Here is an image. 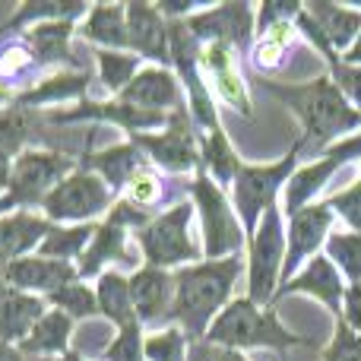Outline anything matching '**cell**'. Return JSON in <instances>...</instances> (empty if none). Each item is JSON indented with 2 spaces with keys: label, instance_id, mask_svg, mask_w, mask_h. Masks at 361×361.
<instances>
[{
  "label": "cell",
  "instance_id": "cell-52",
  "mask_svg": "<svg viewBox=\"0 0 361 361\" xmlns=\"http://www.w3.org/2000/svg\"><path fill=\"white\" fill-rule=\"evenodd\" d=\"M6 99H10V92H6V86H0V105H4Z\"/></svg>",
  "mask_w": 361,
  "mask_h": 361
},
{
  "label": "cell",
  "instance_id": "cell-9",
  "mask_svg": "<svg viewBox=\"0 0 361 361\" xmlns=\"http://www.w3.org/2000/svg\"><path fill=\"white\" fill-rule=\"evenodd\" d=\"M111 203H114L111 187L95 175V171L73 169L48 197H44L42 209H44V219H48L51 225H57V222L86 225V222H92L95 216H102Z\"/></svg>",
  "mask_w": 361,
  "mask_h": 361
},
{
  "label": "cell",
  "instance_id": "cell-11",
  "mask_svg": "<svg viewBox=\"0 0 361 361\" xmlns=\"http://www.w3.org/2000/svg\"><path fill=\"white\" fill-rule=\"evenodd\" d=\"M355 159H361V130L352 133L343 143L330 146L317 162L305 165V169H298L288 178L286 190H282V203H286L282 206V216H295L298 209L311 206V200L330 184V178L336 175L339 169H345L349 162H355Z\"/></svg>",
  "mask_w": 361,
  "mask_h": 361
},
{
  "label": "cell",
  "instance_id": "cell-44",
  "mask_svg": "<svg viewBox=\"0 0 361 361\" xmlns=\"http://www.w3.org/2000/svg\"><path fill=\"white\" fill-rule=\"evenodd\" d=\"M326 203L333 206V212H336V216H343L345 222H349V228H355L361 235V178L352 187L339 190L336 197H330Z\"/></svg>",
  "mask_w": 361,
  "mask_h": 361
},
{
  "label": "cell",
  "instance_id": "cell-37",
  "mask_svg": "<svg viewBox=\"0 0 361 361\" xmlns=\"http://www.w3.org/2000/svg\"><path fill=\"white\" fill-rule=\"evenodd\" d=\"M32 133V114L25 108H0V159H16Z\"/></svg>",
  "mask_w": 361,
  "mask_h": 361
},
{
  "label": "cell",
  "instance_id": "cell-14",
  "mask_svg": "<svg viewBox=\"0 0 361 361\" xmlns=\"http://www.w3.org/2000/svg\"><path fill=\"white\" fill-rule=\"evenodd\" d=\"M127 51L137 57H149L156 67H169V19L162 16L156 4H127Z\"/></svg>",
  "mask_w": 361,
  "mask_h": 361
},
{
  "label": "cell",
  "instance_id": "cell-7",
  "mask_svg": "<svg viewBox=\"0 0 361 361\" xmlns=\"http://www.w3.org/2000/svg\"><path fill=\"white\" fill-rule=\"evenodd\" d=\"M190 216H193V203L180 200L171 209H165L162 216L149 219L143 228H137V241L146 257V267L175 269L200 263L203 254L190 241Z\"/></svg>",
  "mask_w": 361,
  "mask_h": 361
},
{
  "label": "cell",
  "instance_id": "cell-26",
  "mask_svg": "<svg viewBox=\"0 0 361 361\" xmlns=\"http://www.w3.org/2000/svg\"><path fill=\"white\" fill-rule=\"evenodd\" d=\"M111 260H127V225L118 222L114 216H108L102 225H95V235L82 250L76 273L86 279V276L102 273V267Z\"/></svg>",
  "mask_w": 361,
  "mask_h": 361
},
{
  "label": "cell",
  "instance_id": "cell-43",
  "mask_svg": "<svg viewBox=\"0 0 361 361\" xmlns=\"http://www.w3.org/2000/svg\"><path fill=\"white\" fill-rule=\"evenodd\" d=\"M324 361H361V336L349 330L343 320H336V330H333L330 345L324 349Z\"/></svg>",
  "mask_w": 361,
  "mask_h": 361
},
{
  "label": "cell",
  "instance_id": "cell-49",
  "mask_svg": "<svg viewBox=\"0 0 361 361\" xmlns=\"http://www.w3.org/2000/svg\"><path fill=\"white\" fill-rule=\"evenodd\" d=\"M343 63H349V67H361V35L355 38V44L343 54Z\"/></svg>",
  "mask_w": 361,
  "mask_h": 361
},
{
  "label": "cell",
  "instance_id": "cell-12",
  "mask_svg": "<svg viewBox=\"0 0 361 361\" xmlns=\"http://www.w3.org/2000/svg\"><path fill=\"white\" fill-rule=\"evenodd\" d=\"M333 222H336V212L326 200L320 203H311L305 209H298L295 216H288L286 225V263H282V286L288 279H295L301 267H305L311 257H317V250L326 244L333 231ZM279 286V288H282Z\"/></svg>",
  "mask_w": 361,
  "mask_h": 361
},
{
  "label": "cell",
  "instance_id": "cell-47",
  "mask_svg": "<svg viewBox=\"0 0 361 361\" xmlns=\"http://www.w3.org/2000/svg\"><path fill=\"white\" fill-rule=\"evenodd\" d=\"M343 320L355 336H361V282L355 286H345V298H343Z\"/></svg>",
  "mask_w": 361,
  "mask_h": 361
},
{
  "label": "cell",
  "instance_id": "cell-23",
  "mask_svg": "<svg viewBox=\"0 0 361 361\" xmlns=\"http://www.w3.org/2000/svg\"><path fill=\"white\" fill-rule=\"evenodd\" d=\"M305 13L320 25V32L326 35V42L333 44L339 57L355 44V38L361 35V10L358 6H343V4H330V0H311L305 4Z\"/></svg>",
  "mask_w": 361,
  "mask_h": 361
},
{
  "label": "cell",
  "instance_id": "cell-33",
  "mask_svg": "<svg viewBox=\"0 0 361 361\" xmlns=\"http://www.w3.org/2000/svg\"><path fill=\"white\" fill-rule=\"evenodd\" d=\"M82 13H86V4H76V0H25V4L10 16V23H6V29L0 32V35L19 32L23 25L61 23V19L76 23V16H82Z\"/></svg>",
  "mask_w": 361,
  "mask_h": 361
},
{
  "label": "cell",
  "instance_id": "cell-24",
  "mask_svg": "<svg viewBox=\"0 0 361 361\" xmlns=\"http://www.w3.org/2000/svg\"><path fill=\"white\" fill-rule=\"evenodd\" d=\"M80 169L95 171V175L111 187V193H121L127 184H130V178L137 175L140 169H146V159L133 143H124V146H108L105 152L82 156Z\"/></svg>",
  "mask_w": 361,
  "mask_h": 361
},
{
  "label": "cell",
  "instance_id": "cell-18",
  "mask_svg": "<svg viewBox=\"0 0 361 361\" xmlns=\"http://www.w3.org/2000/svg\"><path fill=\"white\" fill-rule=\"evenodd\" d=\"M200 70L212 80L219 99L228 102L244 118L254 114L250 99H247V86H244L241 73H238V67H235V48H228V44H222V42L200 44Z\"/></svg>",
  "mask_w": 361,
  "mask_h": 361
},
{
  "label": "cell",
  "instance_id": "cell-8",
  "mask_svg": "<svg viewBox=\"0 0 361 361\" xmlns=\"http://www.w3.org/2000/svg\"><path fill=\"white\" fill-rule=\"evenodd\" d=\"M73 171V159L61 152H19L10 165V184L0 197V212H19L25 206L44 203L51 190Z\"/></svg>",
  "mask_w": 361,
  "mask_h": 361
},
{
  "label": "cell",
  "instance_id": "cell-36",
  "mask_svg": "<svg viewBox=\"0 0 361 361\" xmlns=\"http://www.w3.org/2000/svg\"><path fill=\"white\" fill-rule=\"evenodd\" d=\"M95 61H99V76L102 86L108 92H124L130 86V80L140 73V57L130 51H95Z\"/></svg>",
  "mask_w": 361,
  "mask_h": 361
},
{
  "label": "cell",
  "instance_id": "cell-28",
  "mask_svg": "<svg viewBox=\"0 0 361 361\" xmlns=\"http://www.w3.org/2000/svg\"><path fill=\"white\" fill-rule=\"evenodd\" d=\"M82 38L92 44H102L105 51H124L127 48V4H95L89 6L86 23H82Z\"/></svg>",
  "mask_w": 361,
  "mask_h": 361
},
{
  "label": "cell",
  "instance_id": "cell-29",
  "mask_svg": "<svg viewBox=\"0 0 361 361\" xmlns=\"http://www.w3.org/2000/svg\"><path fill=\"white\" fill-rule=\"evenodd\" d=\"M86 89H89V73H82V70H73V73H54V76H44L38 86L19 92L16 99H13V105L32 111V108L51 105V102H73V99H80Z\"/></svg>",
  "mask_w": 361,
  "mask_h": 361
},
{
  "label": "cell",
  "instance_id": "cell-34",
  "mask_svg": "<svg viewBox=\"0 0 361 361\" xmlns=\"http://www.w3.org/2000/svg\"><path fill=\"white\" fill-rule=\"evenodd\" d=\"M95 235V225L86 222V225H73V228H51L48 238L42 241V247H38V257H48V260H63L70 263L73 257H82V250H86V244L92 241Z\"/></svg>",
  "mask_w": 361,
  "mask_h": 361
},
{
  "label": "cell",
  "instance_id": "cell-32",
  "mask_svg": "<svg viewBox=\"0 0 361 361\" xmlns=\"http://www.w3.org/2000/svg\"><path fill=\"white\" fill-rule=\"evenodd\" d=\"M241 165L244 162L238 159V152L231 149V143H228V137H225L222 127H219V130L203 133V140H200V169L216 180L219 187L235 184Z\"/></svg>",
  "mask_w": 361,
  "mask_h": 361
},
{
  "label": "cell",
  "instance_id": "cell-19",
  "mask_svg": "<svg viewBox=\"0 0 361 361\" xmlns=\"http://www.w3.org/2000/svg\"><path fill=\"white\" fill-rule=\"evenodd\" d=\"M51 121H54V124H70V121H111V124L124 127L133 137V133H149L152 127H165L169 124V114L140 111V108L114 99V102H80V105L70 108V111H54Z\"/></svg>",
  "mask_w": 361,
  "mask_h": 361
},
{
  "label": "cell",
  "instance_id": "cell-30",
  "mask_svg": "<svg viewBox=\"0 0 361 361\" xmlns=\"http://www.w3.org/2000/svg\"><path fill=\"white\" fill-rule=\"evenodd\" d=\"M295 35V19H279V23H269L260 29L254 48H250V61L260 73H276V70L286 67L288 61V48H292Z\"/></svg>",
  "mask_w": 361,
  "mask_h": 361
},
{
  "label": "cell",
  "instance_id": "cell-50",
  "mask_svg": "<svg viewBox=\"0 0 361 361\" xmlns=\"http://www.w3.org/2000/svg\"><path fill=\"white\" fill-rule=\"evenodd\" d=\"M6 184H10V162H6V159H0V187L6 190Z\"/></svg>",
  "mask_w": 361,
  "mask_h": 361
},
{
  "label": "cell",
  "instance_id": "cell-16",
  "mask_svg": "<svg viewBox=\"0 0 361 361\" xmlns=\"http://www.w3.org/2000/svg\"><path fill=\"white\" fill-rule=\"evenodd\" d=\"M76 276L80 273H76L73 263L48 260V257H38V254L0 267V279H4L6 286L19 288V292H25V295H38V292L51 295V292H57V288L76 282Z\"/></svg>",
  "mask_w": 361,
  "mask_h": 361
},
{
  "label": "cell",
  "instance_id": "cell-17",
  "mask_svg": "<svg viewBox=\"0 0 361 361\" xmlns=\"http://www.w3.org/2000/svg\"><path fill=\"white\" fill-rule=\"evenodd\" d=\"M127 282H130V298L140 324H169L171 301H175V276L169 269L140 267L133 276H127Z\"/></svg>",
  "mask_w": 361,
  "mask_h": 361
},
{
  "label": "cell",
  "instance_id": "cell-4",
  "mask_svg": "<svg viewBox=\"0 0 361 361\" xmlns=\"http://www.w3.org/2000/svg\"><path fill=\"white\" fill-rule=\"evenodd\" d=\"M298 156H301V137L288 146V152L273 165H241L235 178V190H231V206L238 212V222L244 228V238L250 241V235L257 231L263 212L269 206H276L279 190H286L288 178L298 171Z\"/></svg>",
  "mask_w": 361,
  "mask_h": 361
},
{
  "label": "cell",
  "instance_id": "cell-5",
  "mask_svg": "<svg viewBox=\"0 0 361 361\" xmlns=\"http://www.w3.org/2000/svg\"><path fill=\"white\" fill-rule=\"evenodd\" d=\"M193 209L200 212L203 225V257L206 260H222L235 257L244 247V228L238 222V212L225 190L216 184L203 169H197V178L190 180Z\"/></svg>",
  "mask_w": 361,
  "mask_h": 361
},
{
  "label": "cell",
  "instance_id": "cell-48",
  "mask_svg": "<svg viewBox=\"0 0 361 361\" xmlns=\"http://www.w3.org/2000/svg\"><path fill=\"white\" fill-rule=\"evenodd\" d=\"M0 361H35V358L23 355L16 345H4V343H0Z\"/></svg>",
  "mask_w": 361,
  "mask_h": 361
},
{
  "label": "cell",
  "instance_id": "cell-21",
  "mask_svg": "<svg viewBox=\"0 0 361 361\" xmlns=\"http://www.w3.org/2000/svg\"><path fill=\"white\" fill-rule=\"evenodd\" d=\"M54 225L44 216H35L29 209L19 212H6L0 216V267L13 260H23L29 250L42 247V241L48 238V231Z\"/></svg>",
  "mask_w": 361,
  "mask_h": 361
},
{
  "label": "cell",
  "instance_id": "cell-20",
  "mask_svg": "<svg viewBox=\"0 0 361 361\" xmlns=\"http://www.w3.org/2000/svg\"><path fill=\"white\" fill-rule=\"evenodd\" d=\"M118 99L140 108V111H152V114H165V111L184 108L180 105L178 76L171 73L169 67H143Z\"/></svg>",
  "mask_w": 361,
  "mask_h": 361
},
{
  "label": "cell",
  "instance_id": "cell-2",
  "mask_svg": "<svg viewBox=\"0 0 361 361\" xmlns=\"http://www.w3.org/2000/svg\"><path fill=\"white\" fill-rule=\"evenodd\" d=\"M267 92L286 102V108L301 121L305 133H301V149L307 143L314 146H333L336 140L352 137L361 127V111L345 102L339 86L333 82L330 73L317 76L311 82H298V86H282V82L260 80Z\"/></svg>",
  "mask_w": 361,
  "mask_h": 361
},
{
  "label": "cell",
  "instance_id": "cell-6",
  "mask_svg": "<svg viewBox=\"0 0 361 361\" xmlns=\"http://www.w3.org/2000/svg\"><path fill=\"white\" fill-rule=\"evenodd\" d=\"M282 263H286V225L282 209L269 206L263 212L247 247V298L257 307H273L276 292L282 286Z\"/></svg>",
  "mask_w": 361,
  "mask_h": 361
},
{
  "label": "cell",
  "instance_id": "cell-46",
  "mask_svg": "<svg viewBox=\"0 0 361 361\" xmlns=\"http://www.w3.org/2000/svg\"><path fill=\"white\" fill-rule=\"evenodd\" d=\"M184 361H250V358L244 355V352L222 349V345H212V343H206V339H200V343L187 345Z\"/></svg>",
  "mask_w": 361,
  "mask_h": 361
},
{
  "label": "cell",
  "instance_id": "cell-45",
  "mask_svg": "<svg viewBox=\"0 0 361 361\" xmlns=\"http://www.w3.org/2000/svg\"><path fill=\"white\" fill-rule=\"evenodd\" d=\"M330 76H333V82L339 86V92L345 95V102L361 111V67H349V63L339 61L336 67L330 70Z\"/></svg>",
  "mask_w": 361,
  "mask_h": 361
},
{
  "label": "cell",
  "instance_id": "cell-41",
  "mask_svg": "<svg viewBox=\"0 0 361 361\" xmlns=\"http://www.w3.org/2000/svg\"><path fill=\"white\" fill-rule=\"evenodd\" d=\"M105 361H146L143 355V324H127L118 330L111 345L105 349Z\"/></svg>",
  "mask_w": 361,
  "mask_h": 361
},
{
  "label": "cell",
  "instance_id": "cell-35",
  "mask_svg": "<svg viewBox=\"0 0 361 361\" xmlns=\"http://www.w3.org/2000/svg\"><path fill=\"white\" fill-rule=\"evenodd\" d=\"M326 257L349 279V286L361 282V235L358 231H330L326 238Z\"/></svg>",
  "mask_w": 361,
  "mask_h": 361
},
{
  "label": "cell",
  "instance_id": "cell-40",
  "mask_svg": "<svg viewBox=\"0 0 361 361\" xmlns=\"http://www.w3.org/2000/svg\"><path fill=\"white\" fill-rule=\"evenodd\" d=\"M159 197H162V180L152 169H140L137 175L130 178V184L121 190V200L130 206H137V209L149 212V206L159 203Z\"/></svg>",
  "mask_w": 361,
  "mask_h": 361
},
{
  "label": "cell",
  "instance_id": "cell-42",
  "mask_svg": "<svg viewBox=\"0 0 361 361\" xmlns=\"http://www.w3.org/2000/svg\"><path fill=\"white\" fill-rule=\"evenodd\" d=\"M32 67H35V61H32V51L25 42H13L6 48H0V86L10 80H19Z\"/></svg>",
  "mask_w": 361,
  "mask_h": 361
},
{
  "label": "cell",
  "instance_id": "cell-3",
  "mask_svg": "<svg viewBox=\"0 0 361 361\" xmlns=\"http://www.w3.org/2000/svg\"><path fill=\"white\" fill-rule=\"evenodd\" d=\"M206 343L222 345V349H235V352H247V349H263V352H282L288 349H301L311 345V339L292 333L279 317L273 314V307H257L254 301L244 298L228 301L222 314L212 320Z\"/></svg>",
  "mask_w": 361,
  "mask_h": 361
},
{
  "label": "cell",
  "instance_id": "cell-51",
  "mask_svg": "<svg viewBox=\"0 0 361 361\" xmlns=\"http://www.w3.org/2000/svg\"><path fill=\"white\" fill-rule=\"evenodd\" d=\"M57 361H82V355H80V352H63Z\"/></svg>",
  "mask_w": 361,
  "mask_h": 361
},
{
  "label": "cell",
  "instance_id": "cell-27",
  "mask_svg": "<svg viewBox=\"0 0 361 361\" xmlns=\"http://www.w3.org/2000/svg\"><path fill=\"white\" fill-rule=\"evenodd\" d=\"M70 336H73V320H70L63 311H54V307H51V311H44L42 320L19 339L16 349L29 358H35V355H63V352H70L67 349Z\"/></svg>",
  "mask_w": 361,
  "mask_h": 361
},
{
  "label": "cell",
  "instance_id": "cell-22",
  "mask_svg": "<svg viewBox=\"0 0 361 361\" xmlns=\"http://www.w3.org/2000/svg\"><path fill=\"white\" fill-rule=\"evenodd\" d=\"M48 311L38 295H25L0 279V343L16 345Z\"/></svg>",
  "mask_w": 361,
  "mask_h": 361
},
{
  "label": "cell",
  "instance_id": "cell-25",
  "mask_svg": "<svg viewBox=\"0 0 361 361\" xmlns=\"http://www.w3.org/2000/svg\"><path fill=\"white\" fill-rule=\"evenodd\" d=\"M73 32H76V23H70V19L32 25V29L23 35V42L29 44L35 67H48V63H70V67H80V61L70 54V38H73Z\"/></svg>",
  "mask_w": 361,
  "mask_h": 361
},
{
  "label": "cell",
  "instance_id": "cell-15",
  "mask_svg": "<svg viewBox=\"0 0 361 361\" xmlns=\"http://www.w3.org/2000/svg\"><path fill=\"white\" fill-rule=\"evenodd\" d=\"M292 292H305V295H311V298H314V301H320V305H324L336 320L343 317L345 279H343V273H339V269L330 263V257H326V254L311 257V260H307L305 267H301L298 273H295V279H288L286 286H282L279 292H276V301H279L282 295H292Z\"/></svg>",
  "mask_w": 361,
  "mask_h": 361
},
{
  "label": "cell",
  "instance_id": "cell-13",
  "mask_svg": "<svg viewBox=\"0 0 361 361\" xmlns=\"http://www.w3.org/2000/svg\"><path fill=\"white\" fill-rule=\"evenodd\" d=\"M187 32L197 38L200 44L222 42L235 51H244L254 35V6L250 4H222V6H206L200 13H190L184 19Z\"/></svg>",
  "mask_w": 361,
  "mask_h": 361
},
{
  "label": "cell",
  "instance_id": "cell-31",
  "mask_svg": "<svg viewBox=\"0 0 361 361\" xmlns=\"http://www.w3.org/2000/svg\"><path fill=\"white\" fill-rule=\"evenodd\" d=\"M95 301H99V314L105 320H111L118 330L127 324H137V311H133L127 276L114 273V269H105V273L99 276V286H95Z\"/></svg>",
  "mask_w": 361,
  "mask_h": 361
},
{
  "label": "cell",
  "instance_id": "cell-39",
  "mask_svg": "<svg viewBox=\"0 0 361 361\" xmlns=\"http://www.w3.org/2000/svg\"><path fill=\"white\" fill-rule=\"evenodd\" d=\"M187 345L190 343H187L184 333H180L178 326H169V330L143 339V355H146V361H184Z\"/></svg>",
  "mask_w": 361,
  "mask_h": 361
},
{
  "label": "cell",
  "instance_id": "cell-38",
  "mask_svg": "<svg viewBox=\"0 0 361 361\" xmlns=\"http://www.w3.org/2000/svg\"><path fill=\"white\" fill-rule=\"evenodd\" d=\"M48 305H54V311H63L70 320H86V317H95V314H99L95 292L86 286V282H70V286L51 292Z\"/></svg>",
  "mask_w": 361,
  "mask_h": 361
},
{
  "label": "cell",
  "instance_id": "cell-1",
  "mask_svg": "<svg viewBox=\"0 0 361 361\" xmlns=\"http://www.w3.org/2000/svg\"><path fill=\"white\" fill-rule=\"evenodd\" d=\"M244 269L241 254L222 257V260H200L180 267L175 273V301H171L169 320H175L187 343L206 339L212 320L228 307L235 282Z\"/></svg>",
  "mask_w": 361,
  "mask_h": 361
},
{
  "label": "cell",
  "instance_id": "cell-10",
  "mask_svg": "<svg viewBox=\"0 0 361 361\" xmlns=\"http://www.w3.org/2000/svg\"><path fill=\"white\" fill-rule=\"evenodd\" d=\"M130 143L140 152H149V159L156 165L178 171V175L200 169V143L187 108H178V111L169 114V124H165L162 133H133Z\"/></svg>",
  "mask_w": 361,
  "mask_h": 361
}]
</instances>
